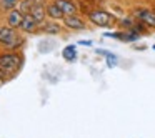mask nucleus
Masks as SVG:
<instances>
[{
	"instance_id": "obj_1",
	"label": "nucleus",
	"mask_w": 155,
	"mask_h": 138,
	"mask_svg": "<svg viewBox=\"0 0 155 138\" xmlns=\"http://www.w3.org/2000/svg\"><path fill=\"white\" fill-rule=\"evenodd\" d=\"M24 43V38L17 34V30L12 27H0V45H4L8 50H15Z\"/></svg>"
},
{
	"instance_id": "obj_2",
	"label": "nucleus",
	"mask_w": 155,
	"mask_h": 138,
	"mask_svg": "<svg viewBox=\"0 0 155 138\" xmlns=\"http://www.w3.org/2000/svg\"><path fill=\"white\" fill-rule=\"evenodd\" d=\"M22 67V57L17 53H2L0 55V68L8 73H15Z\"/></svg>"
},
{
	"instance_id": "obj_3",
	"label": "nucleus",
	"mask_w": 155,
	"mask_h": 138,
	"mask_svg": "<svg viewBox=\"0 0 155 138\" xmlns=\"http://www.w3.org/2000/svg\"><path fill=\"white\" fill-rule=\"evenodd\" d=\"M88 20L94 25H97V27L107 28V27H110V25H114L115 17L112 14H108V12H105V10H94V12L88 14Z\"/></svg>"
},
{
	"instance_id": "obj_4",
	"label": "nucleus",
	"mask_w": 155,
	"mask_h": 138,
	"mask_svg": "<svg viewBox=\"0 0 155 138\" xmlns=\"http://www.w3.org/2000/svg\"><path fill=\"white\" fill-rule=\"evenodd\" d=\"M135 17L137 20L143 22L148 28H155V8H138L135 12Z\"/></svg>"
},
{
	"instance_id": "obj_5",
	"label": "nucleus",
	"mask_w": 155,
	"mask_h": 138,
	"mask_svg": "<svg viewBox=\"0 0 155 138\" xmlns=\"http://www.w3.org/2000/svg\"><path fill=\"white\" fill-rule=\"evenodd\" d=\"M104 37L117 38V40H122V42H137L140 38V35L134 30H125V32H107V34H104Z\"/></svg>"
},
{
	"instance_id": "obj_6",
	"label": "nucleus",
	"mask_w": 155,
	"mask_h": 138,
	"mask_svg": "<svg viewBox=\"0 0 155 138\" xmlns=\"http://www.w3.org/2000/svg\"><path fill=\"white\" fill-rule=\"evenodd\" d=\"M30 14L42 24L44 18H45V15H47V5H45V0H32Z\"/></svg>"
},
{
	"instance_id": "obj_7",
	"label": "nucleus",
	"mask_w": 155,
	"mask_h": 138,
	"mask_svg": "<svg viewBox=\"0 0 155 138\" xmlns=\"http://www.w3.org/2000/svg\"><path fill=\"white\" fill-rule=\"evenodd\" d=\"M24 17H25V14H24L22 10H18V8H12V10L8 12V15H7V24H8V27H12V28L22 27Z\"/></svg>"
},
{
	"instance_id": "obj_8",
	"label": "nucleus",
	"mask_w": 155,
	"mask_h": 138,
	"mask_svg": "<svg viewBox=\"0 0 155 138\" xmlns=\"http://www.w3.org/2000/svg\"><path fill=\"white\" fill-rule=\"evenodd\" d=\"M64 25L68 28H72V30H84L87 25H85V22L82 20L80 17H77V15H65L64 17Z\"/></svg>"
},
{
	"instance_id": "obj_9",
	"label": "nucleus",
	"mask_w": 155,
	"mask_h": 138,
	"mask_svg": "<svg viewBox=\"0 0 155 138\" xmlns=\"http://www.w3.org/2000/svg\"><path fill=\"white\" fill-rule=\"evenodd\" d=\"M40 25V22L37 20V18L34 17L32 14H25V17H24V22H22V30L24 32H27V34H30V32H35L37 30V27Z\"/></svg>"
},
{
	"instance_id": "obj_10",
	"label": "nucleus",
	"mask_w": 155,
	"mask_h": 138,
	"mask_svg": "<svg viewBox=\"0 0 155 138\" xmlns=\"http://www.w3.org/2000/svg\"><path fill=\"white\" fill-rule=\"evenodd\" d=\"M47 15L52 18V20H64V17H65V14L62 12V8L58 7L57 4L47 5Z\"/></svg>"
},
{
	"instance_id": "obj_11",
	"label": "nucleus",
	"mask_w": 155,
	"mask_h": 138,
	"mask_svg": "<svg viewBox=\"0 0 155 138\" xmlns=\"http://www.w3.org/2000/svg\"><path fill=\"white\" fill-rule=\"evenodd\" d=\"M55 4H57L58 7L62 8V12H64L65 15H74L75 12H77V7H75V4H72L70 0H57Z\"/></svg>"
},
{
	"instance_id": "obj_12",
	"label": "nucleus",
	"mask_w": 155,
	"mask_h": 138,
	"mask_svg": "<svg viewBox=\"0 0 155 138\" xmlns=\"http://www.w3.org/2000/svg\"><path fill=\"white\" fill-rule=\"evenodd\" d=\"M62 57H64L67 62L77 60V47H75V45H67V47L62 50Z\"/></svg>"
},
{
	"instance_id": "obj_13",
	"label": "nucleus",
	"mask_w": 155,
	"mask_h": 138,
	"mask_svg": "<svg viewBox=\"0 0 155 138\" xmlns=\"http://www.w3.org/2000/svg\"><path fill=\"white\" fill-rule=\"evenodd\" d=\"M42 32H44V34L55 35V34H58V32H60V25L55 24V22H47V24L42 25Z\"/></svg>"
},
{
	"instance_id": "obj_14",
	"label": "nucleus",
	"mask_w": 155,
	"mask_h": 138,
	"mask_svg": "<svg viewBox=\"0 0 155 138\" xmlns=\"http://www.w3.org/2000/svg\"><path fill=\"white\" fill-rule=\"evenodd\" d=\"M97 53H98V55H104V57H107L108 67H115V65H117V57H115L114 53H110V52H107V50H97Z\"/></svg>"
},
{
	"instance_id": "obj_15",
	"label": "nucleus",
	"mask_w": 155,
	"mask_h": 138,
	"mask_svg": "<svg viewBox=\"0 0 155 138\" xmlns=\"http://www.w3.org/2000/svg\"><path fill=\"white\" fill-rule=\"evenodd\" d=\"M17 2L18 0H0V7L4 10H12V8H15Z\"/></svg>"
},
{
	"instance_id": "obj_16",
	"label": "nucleus",
	"mask_w": 155,
	"mask_h": 138,
	"mask_svg": "<svg viewBox=\"0 0 155 138\" xmlns=\"http://www.w3.org/2000/svg\"><path fill=\"white\" fill-rule=\"evenodd\" d=\"M118 24H120L122 27H125L127 30H130V28L134 27L135 20H132V18H122V20H118Z\"/></svg>"
},
{
	"instance_id": "obj_17",
	"label": "nucleus",
	"mask_w": 155,
	"mask_h": 138,
	"mask_svg": "<svg viewBox=\"0 0 155 138\" xmlns=\"http://www.w3.org/2000/svg\"><path fill=\"white\" fill-rule=\"evenodd\" d=\"M7 78H8V72H5L4 70V68H0V80H7Z\"/></svg>"
},
{
	"instance_id": "obj_18",
	"label": "nucleus",
	"mask_w": 155,
	"mask_h": 138,
	"mask_svg": "<svg viewBox=\"0 0 155 138\" xmlns=\"http://www.w3.org/2000/svg\"><path fill=\"white\" fill-rule=\"evenodd\" d=\"M78 43H80V45H88V47H90V45H92V40H80Z\"/></svg>"
},
{
	"instance_id": "obj_19",
	"label": "nucleus",
	"mask_w": 155,
	"mask_h": 138,
	"mask_svg": "<svg viewBox=\"0 0 155 138\" xmlns=\"http://www.w3.org/2000/svg\"><path fill=\"white\" fill-rule=\"evenodd\" d=\"M2 83H4V80H0V87H2Z\"/></svg>"
},
{
	"instance_id": "obj_20",
	"label": "nucleus",
	"mask_w": 155,
	"mask_h": 138,
	"mask_svg": "<svg viewBox=\"0 0 155 138\" xmlns=\"http://www.w3.org/2000/svg\"><path fill=\"white\" fill-rule=\"evenodd\" d=\"M152 48H153V50H155V45H153V47H152Z\"/></svg>"
}]
</instances>
